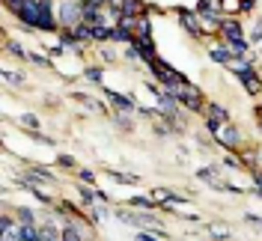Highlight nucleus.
<instances>
[{"mask_svg": "<svg viewBox=\"0 0 262 241\" xmlns=\"http://www.w3.org/2000/svg\"><path fill=\"white\" fill-rule=\"evenodd\" d=\"M164 90L176 98L182 107H188V111H203V107H206V98H203V93L196 90L194 83H188L185 78H179L176 83H170V86H164Z\"/></svg>", "mask_w": 262, "mask_h": 241, "instance_id": "f257e3e1", "label": "nucleus"}, {"mask_svg": "<svg viewBox=\"0 0 262 241\" xmlns=\"http://www.w3.org/2000/svg\"><path fill=\"white\" fill-rule=\"evenodd\" d=\"M57 21L63 30H75L83 24V0H60L57 3Z\"/></svg>", "mask_w": 262, "mask_h": 241, "instance_id": "f03ea898", "label": "nucleus"}, {"mask_svg": "<svg viewBox=\"0 0 262 241\" xmlns=\"http://www.w3.org/2000/svg\"><path fill=\"white\" fill-rule=\"evenodd\" d=\"M42 9H45V0H24L15 9V18L24 27L36 30V27H39V18H42Z\"/></svg>", "mask_w": 262, "mask_h": 241, "instance_id": "7ed1b4c3", "label": "nucleus"}, {"mask_svg": "<svg viewBox=\"0 0 262 241\" xmlns=\"http://www.w3.org/2000/svg\"><path fill=\"white\" fill-rule=\"evenodd\" d=\"M214 140H217V143L224 146V149H229V152H232V149H238V146L245 143V137H242V131L235 128L232 122H224L221 128L214 131Z\"/></svg>", "mask_w": 262, "mask_h": 241, "instance_id": "20e7f679", "label": "nucleus"}, {"mask_svg": "<svg viewBox=\"0 0 262 241\" xmlns=\"http://www.w3.org/2000/svg\"><path fill=\"white\" fill-rule=\"evenodd\" d=\"M149 69H152V75H155V78L161 80V86H170V83H176V80L182 78V75L176 72V69H173V65L164 63V60H158V57L149 63Z\"/></svg>", "mask_w": 262, "mask_h": 241, "instance_id": "39448f33", "label": "nucleus"}, {"mask_svg": "<svg viewBox=\"0 0 262 241\" xmlns=\"http://www.w3.org/2000/svg\"><path fill=\"white\" fill-rule=\"evenodd\" d=\"M176 15H179V24L191 33L194 39H200V36H203V21H200V15H196V12H191V9L179 6V9H176Z\"/></svg>", "mask_w": 262, "mask_h": 241, "instance_id": "423d86ee", "label": "nucleus"}, {"mask_svg": "<svg viewBox=\"0 0 262 241\" xmlns=\"http://www.w3.org/2000/svg\"><path fill=\"white\" fill-rule=\"evenodd\" d=\"M179 101H176V98L170 96V93H167V90H161V93H158V111L164 113V116H170V119H173V122H176V119H179Z\"/></svg>", "mask_w": 262, "mask_h": 241, "instance_id": "0eeeda50", "label": "nucleus"}, {"mask_svg": "<svg viewBox=\"0 0 262 241\" xmlns=\"http://www.w3.org/2000/svg\"><path fill=\"white\" fill-rule=\"evenodd\" d=\"M221 36H224V42H242V39H245V30H242L238 21L221 18Z\"/></svg>", "mask_w": 262, "mask_h": 241, "instance_id": "6e6552de", "label": "nucleus"}, {"mask_svg": "<svg viewBox=\"0 0 262 241\" xmlns=\"http://www.w3.org/2000/svg\"><path fill=\"white\" fill-rule=\"evenodd\" d=\"M209 57H212L214 63H224V65H229L232 60H235L227 42H214V45H209Z\"/></svg>", "mask_w": 262, "mask_h": 241, "instance_id": "1a4fd4ad", "label": "nucleus"}, {"mask_svg": "<svg viewBox=\"0 0 262 241\" xmlns=\"http://www.w3.org/2000/svg\"><path fill=\"white\" fill-rule=\"evenodd\" d=\"M104 96H107V101L114 104L119 113H131V111H137V104L131 101V98H125V96H119V93H114V90H104Z\"/></svg>", "mask_w": 262, "mask_h": 241, "instance_id": "9d476101", "label": "nucleus"}, {"mask_svg": "<svg viewBox=\"0 0 262 241\" xmlns=\"http://www.w3.org/2000/svg\"><path fill=\"white\" fill-rule=\"evenodd\" d=\"M60 235H63V241H83V232H81V226H78V221H66Z\"/></svg>", "mask_w": 262, "mask_h": 241, "instance_id": "9b49d317", "label": "nucleus"}, {"mask_svg": "<svg viewBox=\"0 0 262 241\" xmlns=\"http://www.w3.org/2000/svg\"><path fill=\"white\" fill-rule=\"evenodd\" d=\"M134 39H152V21H149V15H137Z\"/></svg>", "mask_w": 262, "mask_h": 241, "instance_id": "f8f14e48", "label": "nucleus"}, {"mask_svg": "<svg viewBox=\"0 0 262 241\" xmlns=\"http://www.w3.org/2000/svg\"><path fill=\"white\" fill-rule=\"evenodd\" d=\"M206 232H209L214 241H229V226L227 224H209Z\"/></svg>", "mask_w": 262, "mask_h": 241, "instance_id": "ddd939ff", "label": "nucleus"}, {"mask_svg": "<svg viewBox=\"0 0 262 241\" xmlns=\"http://www.w3.org/2000/svg\"><path fill=\"white\" fill-rule=\"evenodd\" d=\"M27 173H30L33 179H39V182H51V185L57 182V179H54V173H51V170H45V167H39V164H30V167H27Z\"/></svg>", "mask_w": 262, "mask_h": 241, "instance_id": "4468645a", "label": "nucleus"}, {"mask_svg": "<svg viewBox=\"0 0 262 241\" xmlns=\"http://www.w3.org/2000/svg\"><path fill=\"white\" fill-rule=\"evenodd\" d=\"M128 206H131V209H143V211H155V209H158V203H155V200H149V196H131Z\"/></svg>", "mask_w": 262, "mask_h": 241, "instance_id": "2eb2a0df", "label": "nucleus"}, {"mask_svg": "<svg viewBox=\"0 0 262 241\" xmlns=\"http://www.w3.org/2000/svg\"><path fill=\"white\" fill-rule=\"evenodd\" d=\"M18 125H21V128H27V131H39L42 122H39V116H36V113H21V116H18Z\"/></svg>", "mask_w": 262, "mask_h": 241, "instance_id": "dca6fc26", "label": "nucleus"}, {"mask_svg": "<svg viewBox=\"0 0 262 241\" xmlns=\"http://www.w3.org/2000/svg\"><path fill=\"white\" fill-rule=\"evenodd\" d=\"M39 241H63V235L51 224H39Z\"/></svg>", "mask_w": 262, "mask_h": 241, "instance_id": "f3484780", "label": "nucleus"}, {"mask_svg": "<svg viewBox=\"0 0 262 241\" xmlns=\"http://www.w3.org/2000/svg\"><path fill=\"white\" fill-rule=\"evenodd\" d=\"M206 111H209V116H214V119L229 122V111H227V107H221L217 101H209V104H206Z\"/></svg>", "mask_w": 262, "mask_h": 241, "instance_id": "a211bd4d", "label": "nucleus"}, {"mask_svg": "<svg viewBox=\"0 0 262 241\" xmlns=\"http://www.w3.org/2000/svg\"><path fill=\"white\" fill-rule=\"evenodd\" d=\"M114 42H134V30H128V27H122V24H116L114 27Z\"/></svg>", "mask_w": 262, "mask_h": 241, "instance_id": "6ab92c4d", "label": "nucleus"}, {"mask_svg": "<svg viewBox=\"0 0 262 241\" xmlns=\"http://www.w3.org/2000/svg\"><path fill=\"white\" fill-rule=\"evenodd\" d=\"M107 176L114 179V182H119V185H137L140 179L131 176V173H119V170H107Z\"/></svg>", "mask_w": 262, "mask_h": 241, "instance_id": "aec40b11", "label": "nucleus"}, {"mask_svg": "<svg viewBox=\"0 0 262 241\" xmlns=\"http://www.w3.org/2000/svg\"><path fill=\"white\" fill-rule=\"evenodd\" d=\"M143 12V3L140 0H125L122 3V15H140Z\"/></svg>", "mask_w": 262, "mask_h": 241, "instance_id": "412c9836", "label": "nucleus"}, {"mask_svg": "<svg viewBox=\"0 0 262 241\" xmlns=\"http://www.w3.org/2000/svg\"><path fill=\"white\" fill-rule=\"evenodd\" d=\"M83 78L90 80V83H101V69H98V65H90V69L83 72Z\"/></svg>", "mask_w": 262, "mask_h": 241, "instance_id": "4be33fe9", "label": "nucleus"}, {"mask_svg": "<svg viewBox=\"0 0 262 241\" xmlns=\"http://www.w3.org/2000/svg\"><path fill=\"white\" fill-rule=\"evenodd\" d=\"M18 224H36V214H33V209H18Z\"/></svg>", "mask_w": 262, "mask_h": 241, "instance_id": "5701e85b", "label": "nucleus"}, {"mask_svg": "<svg viewBox=\"0 0 262 241\" xmlns=\"http://www.w3.org/2000/svg\"><path fill=\"white\" fill-rule=\"evenodd\" d=\"M3 80H6V83H15V86H21V83H24V75H18V72H12V69H6V72H3Z\"/></svg>", "mask_w": 262, "mask_h": 241, "instance_id": "b1692460", "label": "nucleus"}, {"mask_svg": "<svg viewBox=\"0 0 262 241\" xmlns=\"http://www.w3.org/2000/svg\"><path fill=\"white\" fill-rule=\"evenodd\" d=\"M224 164H227V167H232V170H247L245 161L238 158V155H227V158H224Z\"/></svg>", "mask_w": 262, "mask_h": 241, "instance_id": "393cba45", "label": "nucleus"}, {"mask_svg": "<svg viewBox=\"0 0 262 241\" xmlns=\"http://www.w3.org/2000/svg\"><path fill=\"white\" fill-rule=\"evenodd\" d=\"M134 241H161V238H155V232H152V229H137Z\"/></svg>", "mask_w": 262, "mask_h": 241, "instance_id": "a878e982", "label": "nucleus"}, {"mask_svg": "<svg viewBox=\"0 0 262 241\" xmlns=\"http://www.w3.org/2000/svg\"><path fill=\"white\" fill-rule=\"evenodd\" d=\"M78 176H81L83 185H96V173L93 170H78Z\"/></svg>", "mask_w": 262, "mask_h": 241, "instance_id": "bb28decb", "label": "nucleus"}, {"mask_svg": "<svg viewBox=\"0 0 262 241\" xmlns=\"http://www.w3.org/2000/svg\"><path fill=\"white\" fill-rule=\"evenodd\" d=\"M221 125H224V122H221V119H214V116H209V119H206V131H209L212 137H214V131L221 128Z\"/></svg>", "mask_w": 262, "mask_h": 241, "instance_id": "cd10ccee", "label": "nucleus"}, {"mask_svg": "<svg viewBox=\"0 0 262 241\" xmlns=\"http://www.w3.org/2000/svg\"><path fill=\"white\" fill-rule=\"evenodd\" d=\"M6 48H9V54H12V57H21V60H27V54H24V48H18L15 42H6Z\"/></svg>", "mask_w": 262, "mask_h": 241, "instance_id": "c85d7f7f", "label": "nucleus"}, {"mask_svg": "<svg viewBox=\"0 0 262 241\" xmlns=\"http://www.w3.org/2000/svg\"><path fill=\"white\" fill-rule=\"evenodd\" d=\"M250 39H253V42H262V21L256 24V27H253V33H250Z\"/></svg>", "mask_w": 262, "mask_h": 241, "instance_id": "c756f323", "label": "nucleus"}, {"mask_svg": "<svg viewBox=\"0 0 262 241\" xmlns=\"http://www.w3.org/2000/svg\"><path fill=\"white\" fill-rule=\"evenodd\" d=\"M256 9V0H242V12H253Z\"/></svg>", "mask_w": 262, "mask_h": 241, "instance_id": "7c9ffc66", "label": "nucleus"}, {"mask_svg": "<svg viewBox=\"0 0 262 241\" xmlns=\"http://www.w3.org/2000/svg\"><path fill=\"white\" fill-rule=\"evenodd\" d=\"M245 221H247V224H253V226H259V229H262V217H256V214H245Z\"/></svg>", "mask_w": 262, "mask_h": 241, "instance_id": "2f4dec72", "label": "nucleus"}, {"mask_svg": "<svg viewBox=\"0 0 262 241\" xmlns=\"http://www.w3.org/2000/svg\"><path fill=\"white\" fill-rule=\"evenodd\" d=\"M60 164H63V167H69V170H72V167H75V158H69V155H60Z\"/></svg>", "mask_w": 262, "mask_h": 241, "instance_id": "473e14b6", "label": "nucleus"}, {"mask_svg": "<svg viewBox=\"0 0 262 241\" xmlns=\"http://www.w3.org/2000/svg\"><path fill=\"white\" fill-rule=\"evenodd\" d=\"M256 113H259V116H262V98H259V107H256Z\"/></svg>", "mask_w": 262, "mask_h": 241, "instance_id": "72a5a7b5", "label": "nucleus"}, {"mask_svg": "<svg viewBox=\"0 0 262 241\" xmlns=\"http://www.w3.org/2000/svg\"><path fill=\"white\" fill-rule=\"evenodd\" d=\"M256 158H259V161H262V152H259V155H256Z\"/></svg>", "mask_w": 262, "mask_h": 241, "instance_id": "f704fd0d", "label": "nucleus"}, {"mask_svg": "<svg viewBox=\"0 0 262 241\" xmlns=\"http://www.w3.org/2000/svg\"><path fill=\"white\" fill-rule=\"evenodd\" d=\"M259 131H262V119H259Z\"/></svg>", "mask_w": 262, "mask_h": 241, "instance_id": "c9c22d12", "label": "nucleus"}, {"mask_svg": "<svg viewBox=\"0 0 262 241\" xmlns=\"http://www.w3.org/2000/svg\"><path fill=\"white\" fill-rule=\"evenodd\" d=\"M209 241H212V238H209Z\"/></svg>", "mask_w": 262, "mask_h": 241, "instance_id": "e433bc0d", "label": "nucleus"}]
</instances>
